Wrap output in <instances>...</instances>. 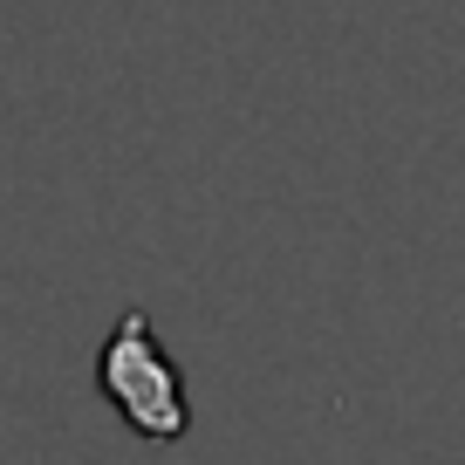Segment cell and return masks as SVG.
Listing matches in <instances>:
<instances>
[{"label":"cell","mask_w":465,"mask_h":465,"mask_svg":"<svg viewBox=\"0 0 465 465\" xmlns=\"http://www.w3.org/2000/svg\"><path fill=\"white\" fill-rule=\"evenodd\" d=\"M96 383H103V397L124 411L131 431L158 438V445H178V438H185V424H192L185 377H178V363L164 356V342L151 335L144 308H124L116 335L103 342V356H96Z\"/></svg>","instance_id":"6da1fadb"}]
</instances>
